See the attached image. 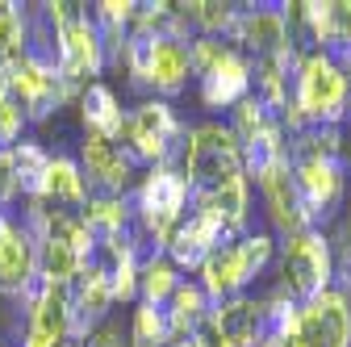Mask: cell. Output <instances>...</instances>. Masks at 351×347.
<instances>
[{
    "label": "cell",
    "instance_id": "7a4b0ae2",
    "mask_svg": "<svg viewBox=\"0 0 351 347\" xmlns=\"http://www.w3.org/2000/svg\"><path fill=\"white\" fill-rule=\"evenodd\" d=\"M343 121H347V71H339L322 55H301L293 75V97L280 113L285 134H293L301 125L343 130Z\"/></svg>",
    "mask_w": 351,
    "mask_h": 347
},
{
    "label": "cell",
    "instance_id": "4dcf8cb0",
    "mask_svg": "<svg viewBox=\"0 0 351 347\" xmlns=\"http://www.w3.org/2000/svg\"><path fill=\"white\" fill-rule=\"evenodd\" d=\"M343 125H351V71H347V121Z\"/></svg>",
    "mask_w": 351,
    "mask_h": 347
},
{
    "label": "cell",
    "instance_id": "5bb4252c",
    "mask_svg": "<svg viewBox=\"0 0 351 347\" xmlns=\"http://www.w3.org/2000/svg\"><path fill=\"white\" fill-rule=\"evenodd\" d=\"M263 197V209H268V222L280 239H293L301 230H314L310 226V213L301 205V193H297V180H293V163L280 159L276 167H268L259 180H251Z\"/></svg>",
    "mask_w": 351,
    "mask_h": 347
},
{
    "label": "cell",
    "instance_id": "8fae6325",
    "mask_svg": "<svg viewBox=\"0 0 351 347\" xmlns=\"http://www.w3.org/2000/svg\"><path fill=\"white\" fill-rule=\"evenodd\" d=\"M289 347H351V301L335 289L305 301Z\"/></svg>",
    "mask_w": 351,
    "mask_h": 347
},
{
    "label": "cell",
    "instance_id": "1f68e13d",
    "mask_svg": "<svg viewBox=\"0 0 351 347\" xmlns=\"http://www.w3.org/2000/svg\"><path fill=\"white\" fill-rule=\"evenodd\" d=\"M0 347H5V343H0Z\"/></svg>",
    "mask_w": 351,
    "mask_h": 347
},
{
    "label": "cell",
    "instance_id": "ba28073f",
    "mask_svg": "<svg viewBox=\"0 0 351 347\" xmlns=\"http://www.w3.org/2000/svg\"><path fill=\"white\" fill-rule=\"evenodd\" d=\"M189 180H184V171L176 167V163H163V167H147L143 171V180L138 189L130 193V201H134V222L138 230L151 239V243H167L176 222L184 218V209H189Z\"/></svg>",
    "mask_w": 351,
    "mask_h": 347
},
{
    "label": "cell",
    "instance_id": "ffe728a7",
    "mask_svg": "<svg viewBox=\"0 0 351 347\" xmlns=\"http://www.w3.org/2000/svg\"><path fill=\"white\" fill-rule=\"evenodd\" d=\"M21 59L59 75V21L51 5H25V47Z\"/></svg>",
    "mask_w": 351,
    "mask_h": 347
},
{
    "label": "cell",
    "instance_id": "2e32d148",
    "mask_svg": "<svg viewBox=\"0 0 351 347\" xmlns=\"http://www.w3.org/2000/svg\"><path fill=\"white\" fill-rule=\"evenodd\" d=\"M17 347H71V306L67 285H47L38 306L25 310Z\"/></svg>",
    "mask_w": 351,
    "mask_h": 347
},
{
    "label": "cell",
    "instance_id": "9c48e42d",
    "mask_svg": "<svg viewBox=\"0 0 351 347\" xmlns=\"http://www.w3.org/2000/svg\"><path fill=\"white\" fill-rule=\"evenodd\" d=\"M335 276V243L326 230H301L293 239H280V293L293 306H305L318 293L330 289Z\"/></svg>",
    "mask_w": 351,
    "mask_h": 347
},
{
    "label": "cell",
    "instance_id": "9a60e30c",
    "mask_svg": "<svg viewBox=\"0 0 351 347\" xmlns=\"http://www.w3.org/2000/svg\"><path fill=\"white\" fill-rule=\"evenodd\" d=\"M205 347H255L259 339V297L239 293L226 301H213L205 326L197 331Z\"/></svg>",
    "mask_w": 351,
    "mask_h": 347
},
{
    "label": "cell",
    "instance_id": "d6986e66",
    "mask_svg": "<svg viewBox=\"0 0 351 347\" xmlns=\"http://www.w3.org/2000/svg\"><path fill=\"white\" fill-rule=\"evenodd\" d=\"M75 109H80V121H84V134H101V139H121L125 130V109H121V97L109 88L105 80L88 84V88L75 97Z\"/></svg>",
    "mask_w": 351,
    "mask_h": 347
},
{
    "label": "cell",
    "instance_id": "603a6c76",
    "mask_svg": "<svg viewBox=\"0 0 351 347\" xmlns=\"http://www.w3.org/2000/svg\"><path fill=\"white\" fill-rule=\"evenodd\" d=\"M13 151V171H17V197L21 201H42V189H47V167H51V151L34 143V139H21Z\"/></svg>",
    "mask_w": 351,
    "mask_h": 347
},
{
    "label": "cell",
    "instance_id": "f546056e",
    "mask_svg": "<svg viewBox=\"0 0 351 347\" xmlns=\"http://www.w3.org/2000/svg\"><path fill=\"white\" fill-rule=\"evenodd\" d=\"M343 251H351V205H347V222H343V243H339Z\"/></svg>",
    "mask_w": 351,
    "mask_h": 347
},
{
    "label": "cell",
    "instance_id": "6da1fadb",
    "mask_svg": "<svg viewBox=\"0 0 351 347\" xmlns=\"http://www.w3.org/2000/svg\"><path fill=\"white\" fill-rule=\"evenodd\" d=\"M276 247H280V239L268 235V230L230 235V239L217 243V247L209 251V259L197 268V285L209 293V301L239 297V293H247L263 272L272 268Z\"/></svg>",
    "mask_w": 351,
    "mask_h": 347
},
{
    "label": "cell",
    "instance_id": "d4e9b609",
    "mask_svg": "<svg viewBox=\"0 0 351 347\" xmlns=\"http://www.w3.org/2000/svg\"><path fill=\"white\" fill-rule=\"evenodd\" d=\"M125 339H130V347H167V343H171L167 310H163V306H151V301H134Z\"/></svg>",
    "mask_w": 351,
    "mask_h": 347
},
{
    "label": "cell",
    "instance_id": "484cf974",
    "mask_svg": "<svg viewBox=\"0 0 351 347\" xmlns=\"http://www.w3.org/2000/svg\"><path fill=\"white\" fill-rule=\"evenodd\" d=\"M21 47H25V5L0 0V80L21 63Z\"/></svg>",
    "mask_w": 351,
    "mask_h": 347
},
{
    "label": "cell",
    "instance_id": "7402d4cb",
    "mask_svg": "<svg viewBox=\"0 0 351 347\" xmlns=\"http://www.w3.org/2000/svg\"><path fill=\"white\" fill-rule=\"evenodd\" d=\"M167 326H171V339H184V335H197L213 310L209 293L197 285V276H184L180 285H176V293L167 297Z\"/></svg>",
    "mask_w": 351,
    "mask_h": 347
},
{
    "label": "cell",
    "instance_id": "f1b7e54d",
    "mask_svg": "<svg viewBox=\"0 0 351 347\" xmlns=\"http://www.w3.org/2000/svg\"><path fill=\"white\" fill-rule=\"evenodd\" d=\"M167 347H205V343H201V339H197V335H184V339H171V343H167Z\"/></svg>",
    "mask_w": 351,
    "mask_h": 347
},
{
    "label": "cell",
    "instance_id": "4fadbf2b",
    "mask_svg": "<svg viewBox=\"0 0 351 347\" xmlns=\"http://www.w3.org/2000/svg\"><path fill=\"white\" fill-rule=\"evenodd\" d=\"M5 88H9V97L21 105V113H25L29 125H34V121H51L63 105L75 101V97L63 88L59 75L42 71V67H34V63H25V59L5 75Z\"/></svg>",
    "mask_w": 351,
    "mask_h": 347
},
{
    "label": "cell",
    "instance_id": "44dd1931",
    "mask_svg": "<svg viewBox=\"0 0 351 347\" xmlns=\"http://www.w3.org/2000/svg\"><path fill=\"white\" fill-rule=\"evenodd\" d=\"M93 189H88L84 171L75 163V155L51 151V167H47V189H42V201L55 205V209H84Z\"/></svg>",
    "mask_w": 351,
    "mask_h": 347
},
{
    "label": "cell",
    "instance_id": "277c9868",
    "mask_svg": "<svg viewBox=\"0 0 351 347\" xmlns=\"http://www.w3.org/2000/svg\"><path fill=\"white\" fill-rule=\"evenodd\" d=\"M189 125L180 121V113L171 109V101H143L134 109H125V130H121V151L134 159V167H163L176 163L180 167V147H184Z\"/></svg>",
    "mask_w": 351,
    "mask_h": 347
},
{
    "label": "cell",
    "instance_id": "83f0119b",
    "mask_svg": "<svg viewBox=\"0 0 351 347\" xmlns=\"http://www.w3.org/2000/svg\"><path fill=\"white\" fill-rule=\"evenodd\" d=\"M71 347H125V343H121V326L109 318V322H101L97 331H88L84 339H75Z\"/></svg>",
    "mask_w": 351,
    "mask_h": 347
},
{
    "label": "cell",
    "instance_id": "4316f807",
    "mask_svg": "<svg viewBox=\"0 0 351 347\" xmlns=\"http://www.w3.org/2000/svg\"><path fill=\"white\" fill-rule=\"evenodd\" d=\"M25 130H29V121H25L21 105L9 97L5 80H0V147H17L25 139Z\"/></svg>",
    "mask_w": 351,
    "mask_h": 347
},
{
    "label": "cell",
    "instance_id": "30bf717a",
    "mask_svg": "<svg viewBox=\"0 0 351 347\" xmlns=\"http://www.w3.org/2000/svg\"><path fill=\"white\" fill-rule=\"evenodd\" d=\"M222 239H230V235L222 230V218L213 213V205H209L201 193H193L184 218L176 222L171 239L163 243V255H167L171 264L180 268V276H184V272H197L205 259H209V251L222 243Z\"/></svg>",
    "mask_w": 351,
    "mask_h": 347
},
{
    "label": "cell",
    "instance_id": "ac0fdd59",
    "mask_svg": "<svg viewBox=\"0 0 351 347\" xmlns=\"http://www.w3.org/2000/svg\"><path fill=\"white\" fill-rule=\"evenodd\" d=\"M67 306H71V343L84 339L88 331H97L101 322H109V314H113L117 301L109 293L105 272L93 268V264H84L80 276L67 285Z\"/></svg>",
    "mask_w": 351,
    "mask_h": 347
},
{
    "label": "cell",
    "instance_id": "e0dca14e",
    "mask_svg": "<svg viewBox=\"0 0 351 347\" xmlns=\"http://www.w3.org/2000/svg\"><path fill=\"white\" fill-rule=\"evenodd\" d=\"M230 42H234L247 59L280 55V51L289 47V21H285L280 5H251V9H239L234 29H230Z\"/></svg>",
    "mask_w": 351,
    "mask_h": 347
},
{
    "label": "cell",
    "instance_id": "52a82bcc",
    "mask_svg": "<svg viewBox=\"0 0 351 347\" xmlns=\"http://www.w3.org/2000/svg\"><path fill=\"white\" fill-rule=\"evenodd\" d=\"M293 163V180L301 193V205L310 213V226L322 230L339 218L343 197H347V176L351 167L343 159V151H297L289 155Z\"/></svg>",
    "mask_w": 351,
    "mask_h": 347
},
{
    "label": "cell",
    "instance_id": "8992f818",
    "mask_svg": "<svg viewBox=\"0 0 351 347\" xmlns=\"http://www.w3.org/2000/svg\"><path fill=\"white\" fill-rule=\"evenodd\" d=\"M180 171L193 193H213L230 176H243V155H239V139L230 134V125L226 121L189 125L184 147H180Z\"/></svg>",
    "mask_w": 351,
    "mask_h": 347
},
{
    "label": "cell",
    "instance_id": "5b68a950",
    "mask_svg": "<svg viewBox=\"0 0 351 347\" xmlns=\"http://www.w3.org/2000/svg\"><path fill=\"white\" fill-rule=\"evenodd\" d=\"M55 9V21H59V80L71 97H80L88 84H97L101 71L109 67V55H105V42H101V29L93 25L84 5H51Z\"/></svg>",
    "mask_w": 351,
    "mask_h": 347
},
{
    "label": "cell",
    "instance_id": "7c38bea8",
    "mask_svg": "<svg viewBox=\"0 0 351 347\" xmlns=\"http://www.w3.org/2000/svg\"><path fill=\"white\" fill-rule=\"evenodd\" d=\"M75 163L84 171V180L93 193H109V197H121L134 189V159L121 151V143L113 139H101V134H84L80 139V151H75Z\"/></svg>",
    "mask_w": 351,
    "mask_h": 347
},
{
    "label": "cell",
    "instance_id": "3957f363",
    "mask_svg": "<svg viewBox=\"0 0 351 347\" xmlns=\"http://www.w3.org/2000/svg\"><path fill=\"white\" fill-rule=\"evenodd\" d=\"M189 59H193V80L201 105L209 113H230L239 101L251 97V59L226 38H205L197 34L189 42Z\"/></svg>",
    "mask_w": 351,
    "mask_h": 347
},
{
    "label": "cell",
    "instance_id": "cb8c5ba5",
    "mask_svg": "<svg viewBox=\"0 0 351 347\" xmlns=\"http://www.w3.org/2000/svg\"><path fill=\"white\" fill-rule=\"evenodd\" d=\"M180 268L171 264V259L159 251L151 259H143L138 268V301H151V306H167V297L176 293V285H180Z\"/></svg>",
    "mask_w": 351,
    "mask_h": 347
}]
</instances>
